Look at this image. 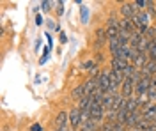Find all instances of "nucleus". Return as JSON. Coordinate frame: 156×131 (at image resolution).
Returning <instances> with one entry per match:
<instances>
[{
  "label": "nucleus",
  "instance_id": "1",
  "mask_svg": "<svg viewBox=\"0 0 156 131\" xmlns=\"http://www.w3.org/2000/svg\"><path fill=\"white\" fill-rule=\"evenodd\" d=\"M119 32H121V21H117L114 16H110L108 21H107V36H108V39L119 37Z\"/></svg>",
  "mask_w": 156,
  "mask_h": 131
},
{
  "label": "nucleus",
  "instance_id": "2",
  "mask_svg": "<svg viewBox=\"0 0 156 131\" xmlns=\"http://www.w3.org/2000/svg\"><path fill=\"white\" fill-rule=\"evenodd\" d=\"M149 87H151V78H146L142 76V80L135 85V96L136 98H142V96H147L149 92Z\"/></svg>",
  "mask_w": 156,
  "mask_h": 131
},
{
  "label": "nucleus",
  "instance_id": "3",
  "mask_svg": "<svg viewBox=\"0 0 156 131\" xmlns=\"http://www.w3.org/2000/svg\"><path fill=\"white\" fill-rule=\"evenodd\" d=\"M110 73H112L110 69H103V71H101V74L98 76V83H99V89H101V91H105V92H107L108 89H110V85H112V78H110Z\"/></svg>",
  "mask_w": 156,
  "mask_h": 131
},
{
  "label": "nucleus",
  "instance_id": "4",
  "mask_svg": "<svg viewBox=\"0 0 156 131\" xmlns=\"http://www.w3.org/2000/svg\"><path fill=\"white\" fill-rule=\"evenodd\" d=\"M69 124H71V128L75 131H76L78 128H82V110H80L78 106L69 112Z\"/></svg>",
  "mask_w": 156,
  "mask_h": 131
},
{
  "label": "nucleus",
  "instance_id": "5",
  "mask_svg": "<svg viewBox=\"0 0 156 131\" xmlns=\"http://www.w3.org/2000/svg\"><path fill=\"white\" fill-rule=\"evenodd\" d=\"M121 14H122V18H126V20H133L136 16L133 2H131V4H129V2H122V4H121Z\"/></svg>",
  "mask_w": 156,
  "mask_h": 131
},
{
  "label": "nucleus",
  "instance_id": "6",
  "mask_svg": "<svg viewBox=\"0 0 156 131\" xmlns=\"http://www.w3.org/2000/svg\"><path fill=\"white\" fill-rule=\"evenodd\" d=\"M133 92H135V83L129 80V78H126L124 83L121 85V96H122V98H126V99H129Z\"/></svg>",
  "mask_w": 156,
  "mask_h": 131
},
{
  "label": "nucleus",
  "instance_id": "7",
  "mask_svg": "<svg viewBox=\"0 0 156 131\" xmlns=\"http://www.w3.org/2000/svg\"><path fill=\"white\" fill-rule=\"evenodd\" d=\"M103 117H105V108H103V105H101V103H92V106H90V119L101 121Z\"/></svg>",
  "mask_w": 156,
  "mask_h": 131
},
{
  "label": "nucleus",
  "instance_id": "8",
  "mask_svg": "<svg viewBox=\"0 0 156 131\" xmlns=\"http://www.w3.org/2000/svg\"><path fill=\"white\" fill-rule=\"evenodd\" d=\"M142 76H146V78H153V74L156 73V60H153V59H149L147 60V64L142 67Z\"/></svg>",
  "mask_w": 156,
  "mask_h": 131
},
{
  "label": "nucleus",
  "instance_id": "9",
  "mask_svg": "<svg viewBox=\"0 0 156 131\" xmlns=\"http://www.w3.org/2000/svg\"><path fill=\"white\" fill-rule=\"evenodd\" d=\"M140 121H144V119H142V113H140V110H138V112H131V113L128 115L126 124H124V126H126V128H135Z\"/></svg>",
  "mask_w": 156,
  "mask_h": 131
},
{
  "label": "nucleus",
  "instance_id": "10",
  "mask_svg": "<svg viewBox=\"0 0 156 131\" xmlns=\"http://www.w3.org/2000/svg\"><path fill=\"white\" fill-rule=\"evenodd\" d=\"M98 87H99V83H98V78H89V80L83 83L85 96H92V94H94V91H96Z\"/></svg>",
  "mask_w": 156,
  "mask_h": 131
},
{
  "label": "nucleus",
  "instance_id": "11",
  "mask_svg": "<svg viewBox=\"0 0 156 131\" xmlns=\"http://www.w3.org/2000/svg\"><path fill=\"white\" fill-rule=\"evenodd\" d=\"M69 122V115L68 112H60L57 117H55V126H57V129H60V128H66Z\"/></svg>",
  "mask_w": 156,
  "mask_h": 131
},
{
  "label": "nucleus",
  "instance_id": "12",
  "mask_svg": "<svg viewBox=\"0 0 156 131\" xmlns=\"http://www.w3.org/2000/svg\"><path fill=\"white\" fill-rule=\"evenodd\" d=\"M108 39L107 36V29H98L96 30V48H101L105 44V41Z\"/></svg>",
  "mask_w": 156,
  "mask_h": 131
},
{
  "label": "nucleus",
  "instance_id": "13",
  "mask_svg": "<svg viewBox=\"0 0 156 131\" xmlns=\"http://www.w3.org/2000/svg\"><path fill=\"white\" fill-rule=\"evenodd\" d=\"M128 64H129V62L121 60V59H117V57H114V59H112V62H110V66H112V71H122V69H126Z\"/></svg>",
  "mask_w": 156,
  "mask_h": 131
},
{
  "label": "nucleus",
  "instance_id": "14",
  "mask_svg": "<svg viewBox=\"0 0 156 131\" xmlns=\"http://www.w3.org/2000/svg\"><path fill=\"white\" fill-rule=\"evenodd\" d=\"M121 30H126V32H129V34L136 32L135 25H133V20H126V18H122V20H121Z\"/></svg>",
  "mask_w": 156,
  "mask_h": 131
},
{
  "label": "nucleus",
  "instance_id": "15",
  "mask_svg": "<svg viewBox=\"0 0 156 131\" xmlns=\"http://www.w3.org/2000/svg\"><path fill=\"white\" fill-rule=\"evenodd\" d=\"M71 98L76 101H82L83 98H85V89H83V85H78V87H75L73 89V92H71Z\"/></svg>",
  "mask_w": 156,
  "mask_h": 131
},
{
  "label": "nucleus",
  "instance_id": "16",
  "mask_svg": "<svg viewBox=\"0 0 156 131\" xmlns=\"http://www.w3.org/2000/svg\"><path fill=\"white\" fill-rule=\"evenodd\" d=\"M101 131H115V122L107 121L103 126H101Z\"/></svg>",
  "mask_w": 156,
  "mask_h": 131
},
{
  "label": "nucleus",
  "instance_id": "17",
  "mask_svg": "<svg viewBox=\"0 0 156 131\" xmlns=\"http://www.w3.org/2000/svg\"><path fill=\"white\" fill-rule=\"evenodd\" d=\"M50 5H51V2H41V7H43V11H50V9H51Z\"/></svg>",
  "mask_w": 156,
  "mask_h": 131
},
{
  "label": "nucleus",
  "instance_id": "18",
  "mask_svg": "<svg viewBox=\"0 0 156 131\" xmlns=\"http://www.w3.org/2000/svg\"><path fill=\"white\" fill-rule=\"evenodd\" d=\"M30 131H43V126L41 124H32L30 126Z\"/></svg>",
  "mask_w": 156,
  "mask_h": 131
},
{
  "label": "nucleus",
  "instance_id": "19",
  "mask_svg": "<svg viewBox=\"0 0 156 131\" xmlns=\"http://www.w3.org/2000/svg\"><path fill=\"white\" fill-rule=\"evenodd\" d=\"M82 67H83V69H92V67H94V62L89 60V62H85V64H83Z\"/></svg>",
  "mask_w": 156,
  "mask_h": 131
},
{
  "label": "nucleus",
  "instance_id": "20",
  "mask_svg": "<svg viewBox=\"0 0 156 131\" xmlns=\"http://www.w3.org/2000/svg\"><path fill=\"white\" fill-rule=\"evenodd\" d=\"M115 131H126V126H124V124H119V122H115Z\"/></svg>",
  "mask_w": 156,
  "mask_h": 131
},
{
  "label": "nucleus",
  "instance_id": "21",
  "mask_svg": "<svg viewBox=\"0 0 156 131\" xmlns=\"http://www.w3.org/2000/svg\"><path fill=\"white\" fill-rule=\"evenodd\" d=\"M57 11H58V14L64 12V4H62V2H57Z\"/></svg>",
  "mask_w": 156,
  "mask_h": 131
},
{
  "label": "nucleus",
  "instance_id": "22",
  "mask_svg": "<svg viewBox=\"0 0 156 131\" xmlns=\"http://www.w3.org/2000/svg\"><path fill=\"white\" fill-rule=\"evenodd\" d=\"M43 23H44L43 16H41V14H37V16H36V25H43Z\"/></svg>",
  "mask_w": 156,
  "mask_h": 131
},
{
  "label": "nucleus",
  "instance_id": "23",
  "mask_svg": "<svg viewBox=\"0 0 156 131\" xmlns=\"http://www.w3.org/2000/svg\"><path fill=\"white\" fill-rule=\"evenodd\" d=\"M55 131H69V128L66 126V128H60V129H55Z\"/></svg>",
  "mask_w": 156,
  "mask_h": 131
},
{
  "label": "nucleus",
  "instance_id": "24",
  "mask_svg": "<svg viewBox=\"0 0 156 131\" xmlns=\"http://www.w3.org/2000/svg\"><path fill=\"white\" fill-rule=\"evenodd\" d=\"M80 131H87V129H83V128H80Z\"/></svg>",
  "mask_w": 156,
  "mask_h": 131
},
{
  "label": "nucleus",
  "instance_id": "25",
  "mask_svg": "<svg viewBox=\"0 0 156 131\" xmlns=\"http://www.w3.org/2000/svg\"><path fill=\"white\" fill-rule=\"evenodd\" d=\"M135 131H140V129H135Z\"/></svg>",
  "mask_w": 156,
  "mask_h": 131
},
{
  "label": "nucleus",
  "instance_id": "26",
  "mask_svg": "<svg viewBox=\"0 0 156 131\" xmlns=\"http://www.w3.org/2000/svg\"><path fill=\"white\" fill-rule=\"evenodd\" d=\"M154 20H156V18H154Z\"/></svg>",
  "mask_w": 156,
  "mask_h": 131
},
{
  "label": "nucleus",
  "instance_id": "27",
  "mask_svg": "<svg viewBox=\"0 0 156 131\" xmlns=\"http://www.w3.org/2000/svg\"><path fill=\"white\" fill-rule=\"evenodd\" d=\"M73 131H75V129H73Z\"/></svg>",
  "mask_w": 156,
  "mask_h": 131
}]
</instances>
